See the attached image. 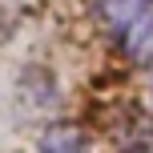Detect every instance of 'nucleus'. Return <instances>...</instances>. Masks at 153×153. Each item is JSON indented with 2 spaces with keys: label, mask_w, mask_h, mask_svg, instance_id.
<instances>
[{
  "label": "nucleus",
  "mask_w": 153,
  "mask_h": 153,
  "mask_svg": "<svg viewBox=\"0 0 153 153\" xmlns=\"http://www.w3.org/2000/svg\"><path fill=\"white\" fill-rule=\"evenodd\" d=\"M97 12L133 65H153V0H97Z\"/></svg>",
  "instance_id": "1"
},
{
  "label": "nucleus",
  "mask_w": 153,
  "mask_h": 153,
  "mask_svg": "<svg viewBox=\"0 0 153 153\" xmlns=\"http://www.w3.org/2000/svg\"><path fill=\"white\" fill-rule=\"evenodd\" d=\"M36 149L40 153H89V141L76 125H53V129L40 133Z\"/></svg>",
  "instance_id": "2"
},
{
  "label": "nucleus",
  "mask_w": 153,
  "mask_h": 153,
  "mask_svg": "<svg viewBox=\"0 0 153 153\" xmlns=\"http://www.w3.org/2000/svg\"><path fill=\"white\" fill-rule=\"evenodd\" d=\"M20 20H24V0H0V45L16 36Z\"/></svg>",
  "instance_id": "3"
},
{
  "label": "nucleus",
  "mask_w": 153,
  "mask_h": 153,
  "mask_svg": "<svg viewBox=\"0 0 153 153\" xmlns=\"http://www.w3.org/2000/svg\"><path fill=\"white\" fill-rule=\"evenodd\" d=\"M125 153H153V137H137V141H133Z\"/></svg>",
  "instance_id": "4"
}]
</instances>
